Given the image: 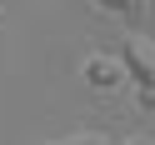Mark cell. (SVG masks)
Wrapping results in <instances>:
<instances>
[{
  "instance_id": "obj_1",
  "label": "cell",
  "mask_w": 155,
  "mask_h": 145,
  "mask_svg": "<svg viewBox=\"0 0 155 145\" xmlns=\"http://www.w3.org/2000/svg\"><path fill=\"white\" fill-rule=\"evenodd\" d=\"M120 65L140 90H155V40L150 35H125L120 40Z\"/></svg>"
},
{
  "instance_id": "obj_2",
  "label": "cell",
  "mask_w": 155,
  "mask_h": 145,
  "mask_svg": "<svg viewBox=\"0 0 155 145\" xmlns=\"http://www.w3.org/2000/svg\"><path fill=\"white\" fill-rule=\"evenodd\" d=\"M85 80L95 85V90H115V85L125 80V65H120V55H85Z\"/></svg>"
},
{
  "instance_id": "obj_3",
  "label": "cell",
  "mask_w": 155,
  "mask_h": 145,
  "mask_svg": "<svg viewBox=\"0 0 155 145\" xmlns=\"http://www.w3.org/2000/svg\"><path fill=\"white\" fill-rule=\"evenodd\" d=\"M100 10H120V15H135V10H145V0H95Z\"/></svg>"
},
{
  "instance_id": "obj_4",
  "label": "cell",
  "mask_w": 155,
  "mask_h": 145,
  "mask_svg": "<svg viewBox=\"0 0 155 145\" xmlns=\"http://www.w3.org/2000/svg\"><path fill=\"white\" fill-rule=\"evenodd\" d=\"M55 145H110L105 135H95V130H80V135H70V140H55Z\"/></svg>"
},
{
  "instance_id": "obj_5",
  "label": "cell",
  "mask_w": 155,
  "mask_h": 145,
  "mask_svg": "<svg viewBox=\"0 0 155 145\" xmlns=\"http://www.w3.org/2000/svg\"><path fill=\"white\" fill-rule=\"evenodd\" d=\"M140 105H145V110H155V90H140Z\"/></svg>"
},
{
  "instance_id": "obj_6",
  "label": "cell",
  "mask_w": 155,
  "mask_h": 145,
  "mask_svg": "<svg viewBox=\"0 0 155 145\" xmlns=\"http://www.w3.org/2000/svg\"><path fill=\"white\" fill-rule=\"evenodd\" d=\"M120 145H145V140H120Z\"/></svg>"
}]
</instances>
